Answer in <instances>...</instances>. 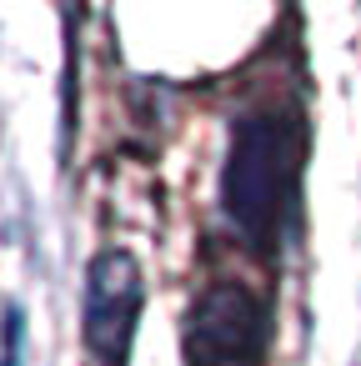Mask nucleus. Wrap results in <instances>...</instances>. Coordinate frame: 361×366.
Wrapping results in <instances>:
<instances>
[{
    "instance_id": "1",
    "label": "nucleus",
    "mask_w": 361,
    "mask_h": 366,
    "mask_svg": "<svg viewBox=\"0 0 361 366\" xmlns=\"http://www.w3.org/2000/svg\"><path fill=\"white\" fill-rule=\"evenodd\" d=\"M301 176V116L291 106H256L231 121V151L221 171V211L246 246L271 251Z\"/></svg>"
},
{
    "instance_id": "3",
    "label": "nucleus",
    "mask_w": 361,
    "mask_h": 366,
    "mask_svg": "<svg viewBox=\"0 0 361 366\" xmlns=\"http://www.w3.org/2000/svg\"><path fill=\"white\" fill-rule=\"evenodd\" d=\"M146 301V276L141 261L126 246H106L96 251L91 271H86V311H81V331L86 346L101 356V366H126L131 336H136V316Z\"/></svg>"
},
{
    "instance_id": "2",
    "label": "nucleus",
    "mask_w": 361,
    "mask_h": 366,
    "mask_svg": "<svg viewBox=\"0 0 361 366\" xmlns=\"http://www.w3.org/2000/svg\"><path fill=\"white\" fill-rule=\"evenodd\" d=\"M271 306L246 281H211L186 326V366H261Z\"/></svg>"
}]
</instances>
